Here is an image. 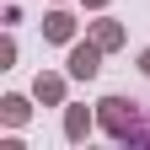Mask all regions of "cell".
I'll use <instances>...</instances> for the list:
<instances>
[{"mask_svg":"<svg viewBox=\"0 0 150 150\" xmlns=\"http://www.w3.org/2000/svg\"><path fill=\"white\" fill-rule=\"evenodd\" d=\"M139 112L145 107L134 97H102L97 102V123L107 129L112 139H139Z\"/></svg>","mask_w":150,"mask_h":150,"instance_id":"1","label":"cell"},{"mask_svg":"<svg viewBox=\"0 0 150 150\" xmlns=\"http://www.w3.org/2000/svg\"><path fill=\"white\" fill-rule=\"evenodd\" d=\"M102 43H91V38H86V43H75L70 48V59H64V70H70V81H97V70H102Z\"/></svg>","mask_w":150,"mask_h":150,"instance_id":"2","label":"cell"},{"mask_svg":"<svg viewBox=\"0 0 150 150\" xmlns=\"http://www.w3.org/2000/svg\"><path fill=\"white\" fill-rule=\"evenodd\" d=\"M32 97L38 102H43V107H64V75H38V81H32Z\"/></svg>","mask_w":150,"mask_h":150,"instance_id":"3","label":"cell"},{"mask_svg":"<svg viewBox=\"0 0 150 150\" xmlns=\"http://www.w3.org/2000/svg\"><path fill=\"white\" fill-rule=\"evenodd\" d=\"M43 38H48V43H70V38H75V16L70 11H48L43 16Z\"/></svg>","mask_w":150,"mask_h":150,"instance_id":"4","label":"cell"},{"mask_svg":"<svg viewBox=\"0 0 150 150\" xmlns=\"http://www.w3.org/2000/svg\"><path fill=\"white\" fill-rule=\"evenodd\" d=\"M91 43L118 48V43H123V22H112V16H97V22H91Z\"/></svg>","mask_w":150,"mask_h":150,"instance_id":"5","label":"cell"},{"mask_svg":"<svg viewBox=\"0 0 150 150\" xmlns=\"http://www.w3.org/2000/svg\"><path fill=\"white\" fill-rule=\"evenodd\" d=\"M91 123H97V118H91L86 107H70V112H64V134H70V145H81V139L91 134Z\"/></svg>","mask_w":150,"mask_h":150,"instance_id":"6","label":"cell"},{"mask_svg":"<svg viewBox=\"0 0 150 150\" xmlns=\"http://www.w3.org/2000/svg\"><path fill=\"white\" fill-rule=\"evenodd\" d=\"M27 112H32L27 97H6V102H0V118H6L11 129H22V123H27Z\"/></svg>","mask_w":150,"mask_h":150,"instance_id":"7","label":"cell"},{"mask_svg":"<svg viewBox=\"0 0 150 150\" xmlns=\"http://www.w3.org/2000/svg\"><path fill=\"white\" fill-rule=\"evenodd\" d=\"M11 64H16V43L6 38V43H0V70H11Z\"/></svg>","mask_w":150,"mask_h":150,"instance_id":"8","label":"cell"},{"mask_svg":"<svg viewBox=\"0 0 150 150\" xmlns=\"http://www.w3.org/2000/svg\"><path fill=\"white\" fill-rule=\"evenodd\" d=\"M139 70H145V75H150V48H145V54H139Z\"/></svg>","mask_w":150,"mask_h":150,"instance_id":"9","label":"cell"},{"mask_svg":"<svg viewBox=\"0 0 150 150\" xmlns=\"http://www.w3.org/2000/svg\"><path fill=\"white\" fill-rule=\"evenodd\" d=\"M81 6H91V11H102V6H107V0H81Z\"/></svg>","mask_w":150,"mask_h":150,"instance_id":"10","label":"cell"}]
</instances>
